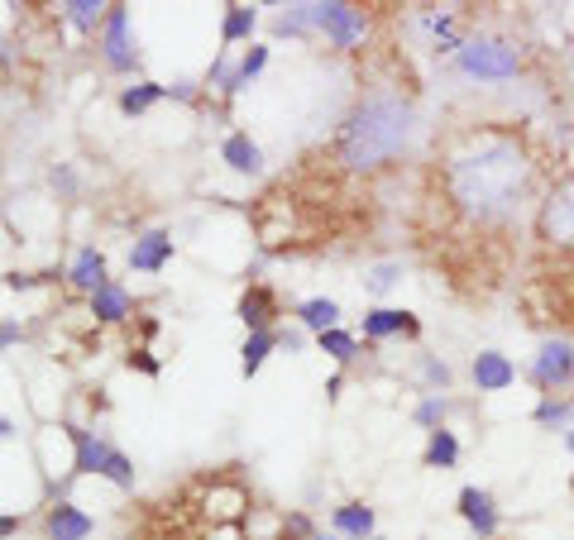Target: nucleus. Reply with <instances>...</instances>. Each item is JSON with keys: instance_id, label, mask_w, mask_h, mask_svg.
<instances>
[{"instance_id": "b1692460", "label": "nucleus", "mask_w": 574, "mask_h": 540, "mask_svg": "<svg viewBox=\"0 0 574 540\" xmlns=\"http://www.w3.org/2000/svg\"><path fill=\"white\" fill-rule=\"evenodd\" d=\"M316 349H321V354H331L335 364H350V359H359V340H354L350 330H340V325H335V330H326V335H316Z\"/></svg>"}, {"instance_id": "39448f33", "label": "nucleus", "mask_w": 574, "mask_h": 540, "mask_svg": "<svg viewBox=\"0 0 574 540\" xmlns=\"http://www.w3.org/2000/svg\"><path fill=\"white\" fill-rule=\"evenodd\" d=\"M455 63H460L464 77H474V82H512L517 72H522V53L503 39H464V48L455 53Z\"/></svg>"}, {"instance_id": "4468645a", "label": "nucleus", "mask_w": 574, "mask_h": 540, "mask_svg": "<svg viewBox=\"0 0 574 540\" xmlns=\"http://www.w3.org/2000/svg\"><path fill=\"white\" fill-rule=\"evenodd\" d=\"M374 507L369 502H340L331 512V531L345 540H374Z\"/></svg>"}, {"instance_id": "6e6552de", "label": "nucleus", "mask_w": 574, "mask_h": 540, "mask_svg": "<svg viewBox=\"0 0 574 540\" xmlns=\"http://www.w3.org/2000/svg\"><path fill=\"white\" fill-rule=\"evenodd\" d=\"M101 58H106L111 72H134V67H139V48H134V39H130V10H125V5H111V15H106Z\"/></svg>"}, {"instance_id": "6ab92c4d", "label": "nucleus", "mask_w": 574, "mask_h": 540, "mask_svg": "<svg viewBox=\"0 0 574 540\" xmlns=\"http://www.w3.org/2000/svg\"><path fill=\"white\" fill-rule=\"evenodd\" d=\"M106 15H111V5H101V0H67L63 5V20L72 24V29H82V34L106 29Z\"/></svg>"}, {"instance_id": "58836bf2", "label": "nucleus", "mask_w": 574, "mask_h": 540, "mask_svg": "<svg viewBox=\"0 0 574 540\" xmlns=\"http://www.w3.org/2000/svg\"><path fill=\"white\" fill-rule=\"evenodd\" d=\"M316 540H345V536H335V531H331V536H326V531H321V536H316Z\"/></svg>"}, {"instance_id": "2eb2a0df", "label": "nucleus", "mask_w": 574, "mask_h": 540, "mask_svg": "<svg viewBox=\"0 0 574 540\" xmlns=\"http://www.w3.org/2000/svg\"><path fill=\"white\" fill-rule=\"evenodd\" d=\"M221 163L225 168H235V173H264V149L249 139L244 130H235V134H225L221 139Z\"/></svg>"}, {"instance_id": "412c9836", "label": "nucleus", "mask_w": 574, "mask_h": 540, "mask_svg": "<svg viewBox=\"0 0 574 540\" xmlns=\"http://www.w3.org/2000/svg\"><path fill=\"white\" fill-rule=\"evenodd\" d=\"M297 321L307 325V330H316V335H326V330L340 325V302H331V297H311V302L297 306Z\"/></svg>"}, {"instance_id": "f03ea898", "label": "nucleus", "mask_w": 574, "mask_h": 540, "mask_svg": "<svg viewBox=\"0 0 574 540\" xmlns=\"http://www.w3.org/2000/svg\"><path fill=\"white\" fill-rule=\"evenodd\" d=\"M421 120L417 106L402 91H364L354 110L340 120L335 134V163L350 173H378L388 163H398L412 149Z\"/></svg>"}, {"instance_id": "423d86ee", "label": "nucleus", "mask_w": 574, "mask_h": 540, "mask_svg": "<svg viewBox=\"0 0 574 540\" xmlns=\"http://www.w3.org/2000/svg\"><path fill=\"white\" fill-rule=\"evenodd\" d=\"M316 34H326L335 48H354L369 34V15L345 5V0H321L316 5Z\"/></svg>"}, {"instance_id": "4be33fe9", "label": "nucleus", "mask_w": 574, "mask_h": 540, "mask_svg": "<svg viewBox=\"0 0 574 540\" xmlns=\"http://www.w3.org/2000/svg\"><path fill=\"white\" fill-rule=\"evenodd\" d=\"M254 24H259V10H249V5H225V20H221V44H244L249 34H254Z\"/></svg>"}, {"instance_id": "c85d7f7f", "label": "nucleus", "mask_w": 574, "mask_h": 540, "mask_svg": "<svg viewBox=\"0 0 574 540\" xmlns=\"http://www.w3.org/2000/svg\"><path fill=\"white\" fill-rule=\"evenodd\" d=\"M421 378H426L431 388H450V364H445V359H431V354H426V359H421Z\"/></svg>"}, {"instance_id": "dca6fc26", "label": "nucleus", "mask_w": 574, "mask_h": 540, "mask_svg": "<svg viewBox=\"0 0 574 540\" xmlns=\"http://www.w3.org/2000/svg\"><path fill=\"white\" fill-rule=\"evenodd\" d=\"M273 316H278V297L268 292V287H244L240 297V321L249 325V335H259V330H273Z\"/></svg>"}, {"instance_id": "2f4dec72", "label": "nucleus", "mask_w": 574, "mask_h": 540, "mask_svg": "<svg viewBox=\"0 0 574 540\" xmlns=\"http://www.w3.org/2000/svg\"><path fill=\"white\" fill-rule=\"evenodd\" d=\"M20 340H24V330H20L15 321H5V325H0V345H5V349H15Z\"/></svg>"}, {"instance_id": "f704fd0d", "label": "nucleus", "mask_w": 574, "mask_h": 540, "mask_svg": "<svg viewBox=\"0 0 574 540\" xmlns=\"http://www.w3.org/2000/svg\"><path fill=\"white\" fill-rule=\"evenodd\" d=\"M168 96H177V101H192L197 91H192V82H173V87H168Z\"/></svg>"}, {"instance_id": "ddd939ff", "label": "nucleus", "mask_w": 574, "mask_h": 540, "mask_svg": "<svg viewBox=\"0 0 574 540\" xmlns=\"http://www.w3.org/2000/svg\"><path fill=\"white\" fill-rule=\"evenodd\" d=\"M67 282L77 287V292H87V297H96L101 287H106V254L101 249H77V259H72V268H67Z\"/></svg>"}, {"instance_id": "f3484780", "label": "nucleus", "mask_w": 574, "mask_h": 540, "mask_svg": "<svg viewBox=\"0 0 574 540\" xmlns=\"http://www.w3.org/2000/svg\"><path fill=\"white\" fill-rule=\"evenodd\" d=\"M96 531V521L77 507V502H58L48 512V540H87Z\"/></svg>"}, {"instance_id": "5701e85b", "label": "nucleus", "mask_w": 574, "mask_h": 540, "mask_svg": "<svg viewBox=\"0 0 574 540\" xmlns=\"http://www.w3.org/2000/svg\"><path fill=\"white\" fill-rule=\"evenodd\" d=\"M460 464V440H455V431H431V440H426V469H455Z\"/></svg>"}, {"instance_id": "7c9ffc66", "label": "nucleus", "mask_w": 574, "mask_h": 540, "mask_svg": "<svg viewBox=\"0 0 574 540\" xmlns=\"http://www.w3.org/2000/svg\"><path fill=\"white\" fill-rule=\"evenodd\" d=\"M130 368H139V373H149V378H158L163 373V364H158L149 349H130Z\"/></svg>"}, {"instance_id": "cd10ccee", "label": "nucleus", "mask_w": 574, "mask_h": 540, "mask_svg": "<svg viewBox=\"0 0 574 540\" xmlns=\"http://www.w3.org/2000/svg\"><path fill=\"white\" fill-rule=\"evenodd\" d=\"M316 536H321V531L311 526L307 512H292V517L283 521V540H316Z\"/></svg>"}, {"instance_id": "7ed1b4c3", "label": "nucleus", "mask_w": 574, "mask_h": 540, "mask_svg": "<svg viewBox=\"0 0 574 540\" xmlns=\"http://www.w3.org/2000/svg\"><path fill=\"white\" fill-rule=\"evenodd\" d=\"M536 239L555 259H574V173L551 182L536 201Z\"/></svg>"}, {"instance_id": "473e14b6", "label": "nucleus", "mask_w": 574, "mask_h": 540, "mask_svg": "<svg viewBox=\"0 0 574 540\" xmlns=\"http://www.w3.org/2000/svg\"><path fill=\"white\" fill-rule=\"evenodd\" d=\"M53 187H58V192H67V196H72V192H77V177L67 173V168H53Z\"/></svg>"}, {"instance_id": "f8f14e48", "label": "nucleus", "mask_w": 574, "mask_h": 540, "mask_svg": "<svg viewBox=\"0 0 574 540\" xmlns=\"http://www.w3.org/2000/svg\"><path fill=\"white\" fill-rule=\"evenodd\" d=\"M421 321L402 306H374L364 311V340H388V335H417Z\"/></svg>"}, {"instance_id": "20e7f679", "label": "nucleus", "mask_w": 574, "mask_h": 540, "mask_svg": "<svg viewBox=\"0 0 574 540\" xmlns=\"http://www.w3.org/2000/svg\"><path fill=\"white\" fill-rule=\"evenodd\" d=\"M72 435V474H96L111 478L115 488H134V464L125 450H115L111 440L91 431H67Z\"/></svg>"}, {"instance_id": "4c0bfd02", "label": "nucleus", "mask_w": 574, "mask_h": 540, "mask_svg": "<svg viewBox=\"0 0 574 540\" xmlns=\"http://www.w3.org/2000/svg\"><path fill=\"white\" fill-rule=\"evenodd\" d=\"M565 450L574 454V426H570V431H565Z\"/></svg>"}, {"instance_id": "9b49d317", "label": "nucleus", "mask_w": 574, "mask_h": 540, "mask_svg": "<svg viewBox=\"0 0 574 540\" xmlns=\"http://www.w3.org/2000/svg\"><path fill=\"white\" fill-rule=\"evenodd\" d=\"M460 517L469 521V531L479 540L498 536V502L488 488H460Z\"/></svg>"}, {"instance_id": "9d476101", "label": "nucleus", "mask_w": 574, "mask_h": 540, "mask_svg": "<svg viewBox=\"0 0 574 540\" xmlns=\"http://www.w3.org/2000/svg\"><path fill=\"white\" fill-rule=\"evenodd\" d=\"M177 244L168 230H144V235L130 244V268L134 273H163L168 263H173Z\"/></svg>"}, {"instance_id": "f257e3e1", "label": "nucleus", "mask_w": 574, "mask_h": 540, "mask_svg": "<svg viewBox=\"0 0 574 540\" xmlns=\"http://www.w3.org/2000/svg\"><path fill=\"white\" fill-rule=\"evenodd\" d=\"M441 201L469 230H508L536 201V158L512 130H474L441 158Z\"/></svg>"}, {"instance_id": "aec40b11", "label": "nucleus", "mask_w": 574, "mask_h": 540, "mask_svg": "<svg viewBox=\"0 0 574 540\" xmlns=\"http://www.w3.org/2000/svg\"><path fill=\"white\" fill-rule=\"evenodd\" d=\"M283 345V335L278 330H259V335H249L240 349V368H244V378H254L259 368H264V359L273 354V349Z\"/></svg>"}, {"instance_id": "a878e982", "label": "nucleus", "mask_w": 574, "mask_h": 540, "mask_svg": "<svg viewBox=\"0 0 574 540\" xmlns=\"http://www.w3.org/2000/svg\"><path fill=\"white\" fill-rule=\"evenodd\" d=\"M445 416H450V397H441V392L421 397L417 411H412V421H417V426H426V431H441Z\"/></svg>"}, {"instance_id": "bb28decb", "label": "nucleus", "mask_w": 574, "mask_h": 540, "mask_svg": "<svg viewBox=\"0 0 574 540\" xmlns=\"http://www.w3.org/2000/svg\"><path fill=\"white\" fill-rule=\"evenodd\" d=\"M536 421H541V426H560V431H570L574 402H570V397H546V402L536 407Z\"/></svg>"}, {"instance_id": "1a4fd4ad", "label": "nucleus", "mask_w": 574, "mask_h": 540, "mask_svg": "<svg viewBox=\"0 0 574 540\" xmlns=\"http://www.w3.org/2000/svg\"><path fill=\"white\" fill-rule=\"evenodd\" d=\"M469 378H474L479 392H508L517 383V364L508 354H498V349H479L474 364H469Z\"/></svg>"}, {"instance_id": "72a5a7b5", "label": "nucleus", "mask_w": 574, "mask_h": 540, "mask_svg": "<svg viewBox=\"0 0 574 540\" xmlns=\"http://www.w3.org/2000/svg\"><path fill=\"white\" fill-rule=\"evenodd\" d=\"M34 282L39 278H29V273H5V287H10V292H29Z\"/></svg>"}, {"instance_id": "ea45409f", "label": "nucleus", "mask_w": 574, "mask_h": 540, "mask_svg": "<svg viewBox=\"0 0 574 540\" xmlns=\"http://www.w3.org/2000/svg\"><path fill=\"white\" fill-rule=\"evenodd\" d=\"M374 540H383V536H374Z\"/></svg>"}, {"instance_id": "0eeeda50", "label": "nucleus", "mask_w": 574, "mask_h": 540, "mask_svg": "<svg viewBox=\"0 0 574 540\" xmlns=\"http://www.w3.org/2000/svg\"><path fill=\"white\" fill-rule=\"evenodd\" d=\"M531 383L546 392H560L574 383V345L570 340H546V345L536 349V359H531Z\"/></svg>"}, {"instance_id": "a211bd4d", "label": "nucleus", "mask_w": 574, "mask_h": 540, "mask_svg": "<svg viewBox=\"0 0 574 540\" xmlns=\"http://www.w3.org/2000/svg\"><path fill=\"white\" fill-rule=\"evenodd\" d=\"M130 311H134V302H130V292L120 287V282H106L96 297H91V316L101 325H120V321H130Z\"/></svg>"}, {"instance_id": "c756f323", "label": "nucleus", "mask_w": 574, "mask_h": 540, "mask_svg": "<svg viewBox=\"0 0 574 540\" xmlns=\"http://www.w3.org/2000/svg\"><path fill=\"white\" fill-rule=\"evenodd\" d=\"M398 278H402V263H378L374 273H369V292H388Z\"/></svg>"}, {"instance_id": "e433bc0d", "label": "nucleus", "mask_w": 574, "mask_h": 540, "mask_svg": "<svg viewBox=\"0 0 574 540\" xmlns=\"http://www.w3.org/2000/svg\"><path fill=\"white\" fill-rule=\"evenodd\" d=\"M278 335H283L287 349H302V330H278Z\"/></svg>"}, {"instance_id": "393cba45", "label": "nucleus", "mask_w": 574, "mask_h": 540, "mask_svg": "<svg viewBox=\"0 0 574 540\" xmlns=\"http://www.w3.org/2000/svg\"><path fill=\"white\" fill-rule=\"evenodd\" d=\"M163 96H168V87H158V82H139V87L120 91V110H125V115H144V110L158 106Z\"/></svg>"}, {"instance_id": "c9c22d12", "label": "nucleus", "mask_w": 574, "mask_h": 540, "mask_svg": "<svg viewBox=\"0 0 574 540\" xmlns=\"http://www.w3.org/2000/svg\"><path fill=\"white\" fill-rule=\"evenodd\" d=\"M15 531H20V517H0V536L10 540V536H15Z\"/></svg>"}]
</instances>
